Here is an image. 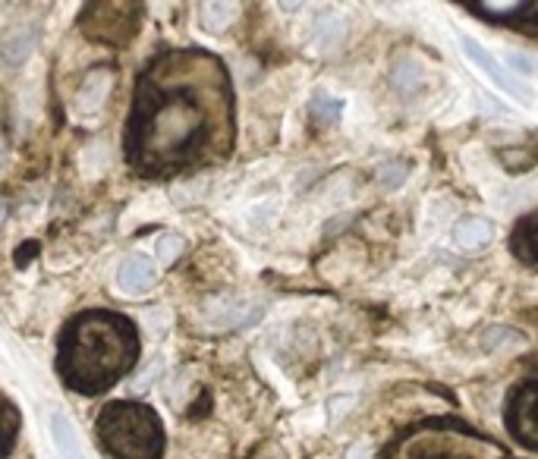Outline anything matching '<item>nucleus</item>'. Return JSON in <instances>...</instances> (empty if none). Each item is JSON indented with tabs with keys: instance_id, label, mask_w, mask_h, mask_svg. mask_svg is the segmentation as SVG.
I'll use <instances>...</instances> for the list:
<instances>
[{
	"instance_id": "f257e3e1",
	"label": "nucleus",
	"mask_w": 538,
	"mask_h": 459,
	"mask_svg": "<svg viewBox=\"0 0 538 459\" xmlns=\"http://www.w3.org/2000/svg\"><path fill=\"white\" fill-rule=\"evenodd\" d=\"M236 139L230 73L199 48L158 54L136 82L123 151L139 177L164 180L218 164Z\"/></svg>"
},
{
	"instance_id": "f03ea898",
	"label": "nucleus",
	"mask_w": 538,
	"mask_h": 459,
	"mask_svg": "<svg viewBox=\"0 0 538 459\" xmlns=\"http://www.w3.org/2000/svg\"><path fill=\"white\" fill-rule=\"evenodd\" d=\"M139 359V331L126 315L89 309L67 321L57 346L63 384L85 397L111 390Z\"/></svg>"
},
{
	"instance_id": "7ed1b4c3",
	"label": "nucleus",
	"mask_w": 538,
	"mask_h": 459,
	"mask_svg": "<svg viewBox=\"0 0 538 459\" xmlns=\"http://www.w3.org/2000/svg\"><path fill=\"white\" fill-rule=\"evenodd\" d=\"M95 434L111 459H161L164 456V425L158 412L145 403L120 400L98 412Z\"/></svg>"
},
{
	"instance_id": "20e7f679",
	"label": "nucleus",
	"mask_w": 538,
	"mask_h": 459,
	"mask_svg": "<svg viewBox=\"0 0 538 459\" xmlns=\"http://www.w3.org/2000/svg\"><path fill=\"white\" fill-rule=\"evenodd\" d=\"M381 459H501V447L460 422H422L400 434Z\"/></svg>"
},
{
	"instance_id": "39448f33",
	"label": "nucleus",
	"mask_w": 538,
	"mask_h": 459,
	"mask_svg": "<svg viewBox=\"0 0 538 459\" xmlns=\"http://www.w3.org/2000/svg\"><path fill=\"white\" fill-rule=\"evenodd\" d=\"M139 4H89L79 19V29L92 41L107 45H126L139 29Z\"/></svg>"
},
{
	"instance_id": "423d86ee",
	"label": "nucleus",
	"mask_w": 538,
	"mask_h": 459,
	"mask_svg": "<svg viewBox=\"0 0 538 459\" xmlns=\"http://www.w3.org/2000/svg\"><path fill=\"white\" fill-rule=\"evenodd\" d=\"M507 431L516 444L538 450V378L523 381L507 400Z\"/></svg>"
},
{
	"instance_id": "0eeeda50",
	"label": "nucleus",
	"mask_w": 538,
	"mask_h": 459,
	"mask_svg": "<svg viewBox=\"0 0 538 459\" xmlns=\"http://www.w3.org/2000/svg\"><path fill=\"white\" fill-rule=\"evenodd\" d=\"M466 7L485 19H494V23H516L538 32V4H476V0H466Z\"/></svg>"
},
{
	"instance_id": "6e6552de",
	"label": "nucleus",
	"mask_w": 538,
	"mask_h": 459,
	"mask_svg": "<svg viewBox=\"0 0 538 459\" xmlns=\"http://www.w3.org/2000/svg\"><path fill=\"white\" fill-rule=\"evenodd\" d=\"M463 51H466V54H469L472 60H476L479 67H482V70H485V73H488V76H491L494 82H498V89H504V92H507V95H513L516 101H529V95H526V92H523L520 85H516L513 79H507V73H504V70L498 67V60H494V57H491V54H488V51H485V48L479 45V41H472V38H463Z\"/></svg>"
},
{
	"instance_id": "1a4fd4ad",
	"label": "nucleus",
	"mask_w": 538,
	"mask_h": 459,
	"mask_svg": "<svg viewBox=\"0 0 538 459\" xmlns=\"http://www.w3.org/2000/svg\"><path fill=\"white\" fill-rule=\"evenodd\" d=\"M510 252L523 265H538V214H526L510 233Z\"/></svg>"
},
{
	"instance_id": "9d476101",
	"label": "nucleus",
	"mask_w": 538,
	"mask_h": 459,
	"mask_svg": "<svg viewBox=\"0 0 538 459\" xmlns=\"http://www.w3.org/2000/svg\"><path fill=\"white\" fill-rule=\"evenodd\" d=\"M155 283V265L145 255H129L120 265V287L126 293H145Z\"/></svg>"
},
{
	"instance_id": "9b49d317",
	"label": "nucleus",
	"mask_w": 538,
	"mask_h": 459,
	"mask_svg": "<svg viewBox=\"0 0 538 459\" xmlns=\"http://www.w3.org/2000/svg\"><path fill=\"white\" fill-rule=\"evenodd\" d=\"M491 224L482 221V217H463V221L454 227V239H457V246L460 249H469V252H476V249H485L491 243Z\"/></svg>"
},
{
	"instance_id": "f8f14e48",
	"label": "nucleus",
	"mask_w": 538,
	"mask_h": 459,
	"mask_svg": "<svg viewBox=\"0 0 538 459\" xmlns=\"http://www.w3.org/2000/svg\"><path fill=\"white\" fill-rule=\"evenodd\" d=\"M19 425H23V419H19V409L0 393V459H4L13 444H16V437H19Z\"/></svg>"
},
{
	"instance_id": "ddd939ff",
	"label": "nucleus",
	"mask_w": 538,
	"mask_h": 459,
	"mask_svg": "<svg viewBox=\"0 0 538 459\" xmlns=\"http://www.w3.org/2000/svg\"><path fill=\"white\" fill-rule=\"evenodd\" d=\"M340 101L337 98H331L325 89H318L315 95H312V117L318 120V123H334V120H340Z\"/></svg>"
},
{
	"instance_id": "4468645a",
	"label": "nucleus",
	"mask_w": 538,
	"mask_h": 459,
	"mask_svg": "<svg viewBox=\"0 0 538 459\" xmlns=\"http://www.w3.org/2000/svg\"><path fill=\"white\" fill-rule=\"evenodd\" d=\"M54 431H57V437H60V447H63V453H67L70 459H73V456L79 459V453H76V444H73V441H76V437L70 434V428H67V422H63V419H60V415H57V419H54Z\"/></svg>"
},
{
	"instance_id": "2eb2a0df",
	"label": "nucleus",
	"mask_w": 538,
	"mask_h": 459,
	"mask_svg": "<svg viewBox=\"0 0 538 459\" xmlns=\"http://www.w3.org/2000/svg\"><path fill=\"white\" fill-rule=\"evenodd\" d=\"M403 177H406V164H391V167H381V173H378V180H381L387 189L400 186V183H403Z\"/></svg>"
},
{
	"instance_id": "dca6fc26",
	"label": "nucleus",
	"mask_w": 538,
	"mask_h": 459,
	"mask_svg": "<svg viewBox=\"0 0 538 459\" xmlns=\"http://www.w3.org/2000/svg\"><path fill=\"white\" fill-rule=\"evenodd\" d=\"M180 249H183L180 236H164L161 243H158V255H161V261H174V258L180 255Z\"/></svg>"
},
{
	"instance_id": "f3484780",
	"label": "nucleus",
	"mask_w": 538,
	"mask_h": 459,
	"mask_svg": "<svg viewBox=\"0 0 538 459\" xmlns=\"http://www.w3.org/2000/svg\"><path fill=\"white\" fill-rule=\"evenodd\" d=\"M516 63V70H523V73H532V63L523 57V54H510V67Z\"/></svg>"
}]
</instances>
